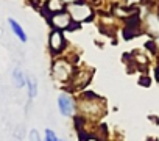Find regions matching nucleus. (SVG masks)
Returning a JSON list of instances; mask_svg holds the SVG:
<instances>
[{
    "mask_svg": "<svg viewBox=\"0 0 159 141\" xmlns=\"http://www.w3.org/2000/svg\"><path fill=\"white\" fill-rule=\"evenodd\" d=\"M153 44H154V50H156V55L159 53V36L153 38Z\"/></svg>",
    "mask_w": 159,
    "mask_h": 141,
    "instance_id": "nucleus-17",
    "label": "nucleus"
},
{
    "mask_svg": "<svg viewBox=\"0 0 159 141\" xmlns=\"http://www.w3.org/2000/svg\"><path fill=\"white\" fill-rule=\"evenodd\" d=\"M62 2L67 7V5H72V3H76V2H81V0H62Z\"/></svg>",
    "mask_w": 159,
    "mask_h": 141,
    "instance_id": "nucleus-18",
    "label": "nucleus"
},
{
    "mask_svg": "<svg viewBox=\"0 0 159 141\" xmlns=\"http://www.w3.org/2000/svg\"><path fill=\"white\" fill-rule=\"evenodd\" d=\"M48 52L56 58V56H61L66 53V49H67V38H66V33L61 32V30H55L52 28L48 32Z\"/></svg>",
    "mask_w": 159,
    "mask_h": 141,
    "instance_id": "nucleus-7",
    "label": "nucleus"
},
{
    "mask_svg": "<svg viewBox=\"0 0 159 141\" xmlns=\"http://www.w3.org/2000/svg\"><path fill=\"white\" fill-rule=\"evenodd\" d=\"M139 85H142V86H150V85H151V80H150V77H147V75L140 77V80H139Z\"/></svg>",
    "mask_w": 159,
    "mask_h": 141,
    "instance_id": "nucleus-16",
    "label": "nucleus"
},
{
    "mask_svg": "<svg viewBox=\"0 0 159 141\" xmlns=\"http://www.w3.org/2000/svg\"><path fill=\"white\" fill-rule=\"evenodd\" d=\"M81 141H106L105 136L98 135V133H83L81 132Z\"/></svg>",
    "mask_w": 159,
    "mask_h": 141,
    "instance_id": "nucleus-13",
    "label": "nucleus"
},
{
    "mask_svg": "<svg viewBox=\"0 0 159 141\" xmlns=\"http://www.w3.org/2000/svg\"><path fill=\"white\" fill-rule=\"evenodd\" d=\"M58 111L64 118H73L76 114V97L70 91H61L56 99Z\"/></svg>",
    "mask_w": 159,
    "mask_h": 141,
    "instance_id": "nucleus-6",
    "label": "nucleus"
},
{
    "mask_svg": "<svg viewBox=\"0 0 159 141\" xmlns=\"http://www.w3.org/2000/svg\"><path fill=\"white\" fill-rule=\"evenodd\" d=\"M66 11L70 14L72 21L78 25H83L86 22H92L95 19V8L81 0V2H76V3H72V5H67L66 7Z\"/></svg>",
    "mask_w": 159,
    "mask_h": 141,
    "instance_id": "nucleus-4",
    "label": "nucleus"
},
{
    "mask_svg": "<svg viewBox=\"0 0 159 141\" xmlns=\"http://www.w3.org/2000/svg\"><path fill=\"white\" fill-rule=\"evenodd\" d=\"M8 25H10V28H11V32H13V35L20 41V42H27L28 41V36H27V33H25V30H24V27L16 21V19H13V17H8Z\"/></svg>",
    "mask_w": 159,
    "mask_h": 141,
    "instance_id": "nucleus-10",
    "label": "nucleus"
},
{
    "mask_svg": "<svg viewBox=\"0 0 159 141\" xmlns=\"http://www.w3.org/2000/svg\"><path fill=\"white\" fill-rule=\"evenodd\" d=\"M61 141H62V139H61Z\"/></svg>",
    "mask_w": 159,
    "mask_h": 141,
    "instance_id": "nucleus-23",
    "label": "nucleus"
},
{
    "mask_svg": "<svg viewBox=\"0 0 159 141\" xmlns=\"http://www.w3.org/2000/svg\"><path fill=\"white\" fill-rule=\"evenodd\" d=\"M154 72H156V79H157V82H159V66L156 67V70H154Z\"/></svg>",
    "mask_w": 159,
    "mask_h": 141,
    "instance_id": "nucleus-20",
    "label": "nucleus"
},
{
    "mask_svg": "<svg viewBox=\"0 0 159 141\" xmlns=\"http://www.w3.org/2000/svg\"><path fill=\"white\" fill-rule=\"evenodd\" d=\"M106 110V100L92 91H83L76 96V116L86 122H98Z\"/></svg>",
    "mask_w": 159,
    "mask_h": 141,
    "instance_id": "nucleus-1",
    "label": "nucleus"
},
{
    "mask_svg": "<svg viewBox=\"0 0 159 141\" xmlns=\"http://www.w3.org/2000/svg\"><path fill=\"white\" fill-rule=\"evenodd\" d=\"M92 77H94V69L92 67H89V66H78L76 64L75 72H73V75H72V79H70V82L67 85V91L76 93V94L86 91V88L91 83Z\"/></svg>",
    "mask_w": 159,
    "mask_h": 141,
    "instance_id": "nucleus-3",
    "label": "nucleus"
},
{
    "mask_svg": "<svg viewBox=\"0 0 159 141\" xmlns=\"http://www.w3.org/2000/svg\"><path fill=\"white\" fill-rule=\"evenodd\" d=\"M76 58H72L69 55H61V56H56L53 58L52 61V66H50V75L52 79L62 85V86H67L73 72H75V67H76Z\"/></svg>",
    "mask_w": 159,
    "mask_h": 141,
    "instance_id": "nucleus-2",
    "label": "nucleus"
},
{
    "mask_svg": "<svg viewBox=\"0 0 159 141\" xmlns=\"http://www.w3.org/2000/svg\"><path fill=\"white\" fill-rule=\"evenodd\" d=\"M147 141H157V139H154V138H147Z\"/></svg>",
    "mask_w": 159,
    "mask_h": 141,
    "instance_id": "nucleus-21",
    "label": "nucleus"
},
{
    "mask_svg": "<svg viewBox=\"0 0 159 141\" xmlns=\"http://www.w3.org/2000/svg\"><path fill=\"white\" fill-rule=\"evenodd\" d=\"M11 80H13V85H14L17 90H22V88H25L27 75H25V72H24L20 67H14L13 72H11Z\"/></svg>",
    "mask_w": 159,
    "mask_h": 141,
    "instance_id": "nucleus-11",
    "label": "nucleus"
},
{
    "mask_svg": "<svg viewBox=\"0 0 159 141\" xmlns=\"http://www.w3.org/2000/svg\"><path fill=\"white\" fill-rule=\"evenodd\" d=\"M148 119H151V121H153V122H154L156 125L159 124V119H157V118H154V116H148Z\"/></svg>",
    "mask_w": 159,
    "mask_h": 141,
    "instance_id": "nucleus-19",
    "label": "nucleus"
},
{
    "mask_svg": "<svg viewBox=\"0 0 159 141\" xmlns=\"http://www.w3.org/2000/svg\"><path fill=\"white\" fill-rule=\"evenodd\" d=\"M47 17V22L52 28L55 30H61V32H73V30H78L81 25H78L72 21L70 14L64 10V11H59V13H53V14H48L45 16Z\"/></svg>",
    "mask_w": 159,
    "mask_h": 141,
    "instance_id": "nucleus-5",
    "label": "nucleus"
},
{
    "mask_svg": "<svg viewBox=\"0 0 159 141\" xmlns=\"http://www.w3.org/2000/svg\"><path fill=\"white\" fill-rule=\"evenodd\" d=\"M28 139H30V141H44L42 136L39 135L38 129H31V130H30V133H28Z\"/></svg>",
    "mask_w": 159,
    "mask_h": 141,
    "instance_id": "nucleus-15",
    "label": "nucleus"
},
{
    "mask_svg": "<svg viewBox=\"0 0 159 141\" xmlns=\"http://www.w3.org/2000/svg\"><path fill=\"white\" fill-rule=\"evenodd\" d=\"M44 141H61V138L56 135V132L53 129H45L44 130Z\"/></svg>",
    "mask_w": 159,
    "mask_h": 141,
    "instance_id": "nucleus-14",
    "label": "nucleus"
},
{
    "mask_svg": "<svg viewBox=\"0 0 159 141\" xmlns=\"http://www.w3.org/2000/svg\"><path fill=\"white\" fill-rule=\"evenodd\" d=\"M143 2H156V0H143Z\"/></svg>",
    "mask_w": 159,
    "mask_h": 141,
    "instance_id": "nucleus-22",
    "label": "nucleus"
},
{
    "mask_svg": "<svg viewBox=\"0 0 159 141\" xmlns=\"http://www.w3.org/2000/svg\"><path fill=\"white\" fill-rule=\"evenodd\" d=\"M25 88H27V96H28V100H34L36 96H38V80L36 77L33 75H27V83H25Z\"/></svg>",
    "mask_w": 159,
    "mask_h": 141,
    "instance_id": "nucleus-12",
    "label": "nucleus"
},
{
    "mask_svg": "<svg viewBox=\"0 0 159 141\" xmlns=\"http://www.w3.org/2000/svg\"><path fill=\"white\" fill-rule=\"evenodd\" d=\"M66 10V5L62 0H45L42 3V13L45 16L48 14H53V13H59V11H64Z\"/></svg>",
    "mask_w": 159,
    "mask_h": 141,
    "instance_id": "nucleus-9",
    "label": "nucleus"
},
{
    "mask_svg": "<svg viewBox=\"0 0 159 141\" xmlns=\"http://www.w3.org/2000/svg\"><path fill=\"white\" fill-rule=\"evenodd\" d=\"M140 27L143 28L145 33H148L151 38L159 36V13L156 11H148L143 19L140 21Z\"/></svg>",
    "mask_w": 159,
    "mask_h": 141,
    "instance_id": "nucleus-8",
    "label": "nucleus"
}]
</instances>
